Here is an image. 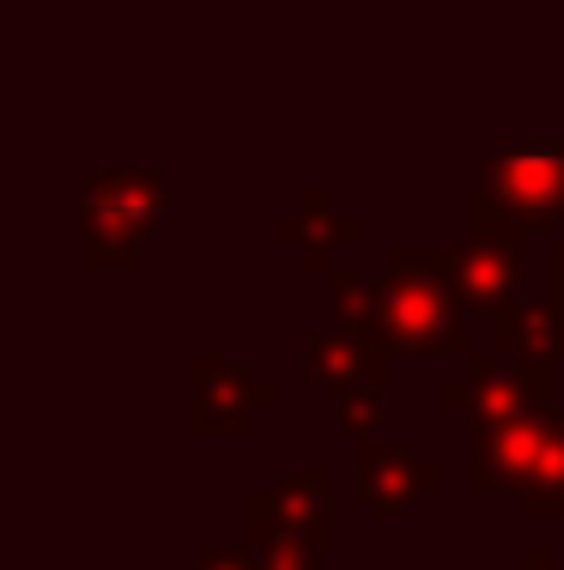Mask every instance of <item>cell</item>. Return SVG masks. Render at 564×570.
<instances>
[{"mask_svg":"<svg viewBox=\"0 0 564 570\" xmlns=\"http://www.w3.org/2000/svg\"><path fill=\"white\" fill-rule=\"evenodd\" d=\"M564 213V140H509L479 170L474 225L486 243L546 230Z\"/></svg>","mask_w":564,"mask_h":570,"instance_id":"cell-1","label":"cell"},{"mask_svg":"<svg viewBox=\"0 0 564 570\" xmlns=\"http://www.w3.org/2000/svg\"><path fill=\"white\" fill-rule=\"evenodd\" d=\"M449 255L437 249H395L388 279L376 285V322L370 334L395 352H455L467 341L462 309H455V279H443Z\"/></svg>","mask_w":564,"mask_h":570,"instance_id":"cell-2","label":"cell"},{"mask_svg":"<svg viewBox=\"0 0 564 570\" xmlns=\"http://www.w3.org/2000/svg\"><path fill=\"white\" fill-rule=\"evenodd\" d=\"M158 207H165L158 176H140V170L86 176V255L98 267H128L133 249L152 237Z\"/></svg>","mask_w":564,"mask_h":570,"instance_id":"cell-3","label":"cell"},{"mask_svg":"<svg viewBox=\"0 0 564 570\" xmlns=\"http://www.w3.org/2000/svg\"><path fill=\"white\" fill-rule=\"evenodd\" d=\"M546 450V425L541 419H498L486 425V443L474 455V485L479 492H516V485H534V468H541Z\"/></svg>","mask_w":564,"mask_h":570,"instance_id":"cell-4","label":"cell"},{"mask_svg":"<svg viewBox=\"0 0 564 570\" xmlns=\"http://www.w3.org/2000/svg\"><path fill=\"white\" fill-rule=\"evenodd\" d=\"M195 376H200V383H195V425L219 431V438H231V431L249 425V401H255V406L274 401L249 371H237V364H219V358H200Z\"/></svg>","mask_w":564,"mask_h":570,"instance_id":"cell-5","label":"cell"},{"mask_svg":"<svg viewBox=\"0 0 564 570\" xmlns=\"http://www.w3.org/2000/svg\"><path fill=\"white\" fill-rule=\"evenodd\" d=\"M437 492V468H425L419 455L407 450V443H376V450L365 455V504L376 515H400L413 510L419 498Z\"/></svg>","mask_w":564,"mask_h":570,"instance_id":"cell-6","label":"cell"},{"mask_svg":"<svg viewBox=\"0 0 564 570\" xmlns=\"http://www.w3.org/2000/svg\"><path fill=\"white\" fill-rule=\"evenodd\" d=\"M516 255L504 249V243H467V249H449V279L462 297H474V304H498V297L516 285Z\"/></svg>","mask_w":564,"mask_h":570,"instance_id":"cell-7","label":"cell"},{"mask_svg":"<svg viewBox=\"0 0 564 570\" xmlns=\"http://www.w3.org/2000/svg\"><path fill=\"white\" fill-rule=\"evenodd\" d=\"M498 328H504V352H516V358H528V364H546L553 352H564V322L553 309L509 304L498 316Z\"/></svg>","mask_w":564,"mask_h":570,"instance_id":"cell-8","label":"cell"},{"mask_svg":"<svg viewBox=\"0 0 564 570\" xmlns=\"http://www.w3.org/2000/svg\"><path fill=\"white\" fill-rule=\"evenodd\" d=\"M310 358H316V371L328 376V389H334L340 401H346V395H376V383H370V376H376V358L353 341V334H340V346H334V341H316Z\"/></svg>","mask_w":564,"mask_h":570,"instance_id":"cell-9","label":"cell"},{"mask_svg":"<svg viewBox=\"0 0 564 570\" xmlns=\"http://www.w3.org/2000/svg\"><path fill=\"white\" fill-rule=\"evenodd\" d=\"M528 510L564 515V419L546 425V450H541V468H534V485H528Z\"/></svg>","mask_w":564,"mask_h":570,"instance_id":"cell-10","label":"cell"},{"mask_svg":"<svg viewBox=\"0 0 564 570\" xmlns=\"http://www.w3.org/2000/svg\"><path fill=\"white\" fill-rule=\"evenodd\" d=\"M195 570H249L244 559H237V552H200V564Z\"/></svg>","mask_w":564,"mask_h":570,"instance_id":"cell-11","label":"cell"},{"mask_svg":"<svg viewBox=\"0 0 564 570\" xmlns=\"http://www.w3.org/2000/svg\"><path fill=\"white\" fill-rule=\"evenodd\" d=\"M553 309L564 316V249L553 255Z\"/></svg>","mask_w":564,"mask_h":570,"instance_id":"cell-12","label":"cell"},{"mask_svg":"<svg viewBox=\"0 0 564 570\" xmlns=\"http://www.w3.org/2000/svg\"><path fill=\"white\" fill-rule=\"evenodd\" d=\"M522 570H553V559H546V552H534V559L522 564Z\"/></svg>","mask_w":564,"mask_h":570,"instance_id":"cell-13","label":"cell"}]
</instances>
